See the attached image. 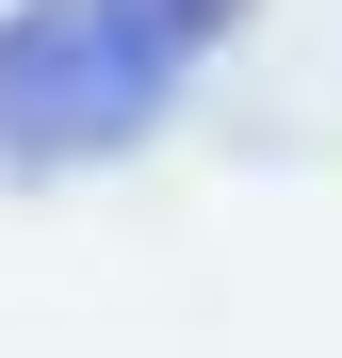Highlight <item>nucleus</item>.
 <instances>
[{"label": "nucleus", "instance_id": "1", "mask_svg": "<svg viewBox=\"0 0 342 358\" xmlns=\"http://www.w3.org/2000/svg\"><path fill=\"white\" fill-rule=\"evenodd\" d=\"M180 66L196 33L163 0H17L0 17V163L66 179V163H114L180 114Z\"/></svg>", "mask_w": 342, "mask_h": 358}, {"label": "nucleus", "instance_id": "2", "mask_svg": "<svg viewBox=\"0 0 342 358\" xmlns=\"http://www.w3.org/2000/svg\"><path fill=\"white\" fill-rule=\"evenodd\" d=\"M163 17H180V33L212 49V33H245V0H163Z\"/></svg>", "mask_w": 342, "mask_h": 358}]
</instances>
